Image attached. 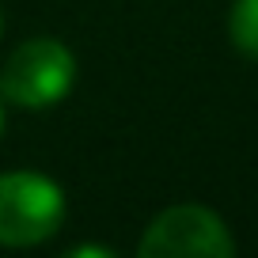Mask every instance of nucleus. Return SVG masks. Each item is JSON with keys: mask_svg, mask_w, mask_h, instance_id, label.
Returning a JSON list of instances; mask_svg holds the SVG:
<instances>
[{"mask_svg": "<svg viewBox=\"0 0 258 258\" xmlns=\"http://www.w3.org/2000/svg\"><path fill=\"white\" fill-rule=\"evenodd\" d=\"M76 84V57L57 38H31L8 57L0 73V95L23 110L61 103Z\"/></svg>", "mask_w": 258, "mask_h": 258, "instance_id": "obj_1", "label": "nucleus"}, {"mask_svg": "<svg viewBox=\"0 0 258 258\" xmlns=\"http://www.w3.org/2000/svg\"><path fill=\"white\" fill-rule=\"evenodd\" d=\"M64 220V194L38 171L0 175V243L34 247L49 239Z\"/></svg>", "mask_w": 258, "mask_h": 258, "instance_id": "obj_2", "label": "nucleus"}, {"mask_svg": "<svg viewBox=\"0 0 258 258\" xmlns=\"http://www.w3.org/2000/svg\"><path fill=\"white\" fill-rule=\"evenodd\" d=\"M141 258H232L235 239L224 220L202 205H175L163 209L148 224L145 239L137 243Z\"/></svg>", "mask_w": 258, "mask_h": 258, "instance_id": "obj_3", "label": "nucleus"}, {"mask_svg": "<svg viewBox=\"0 0 258 258\" xmlns=\"http://www.w3.org/2000/svg\"><path fill=\"white\" fill-rule=\"evenodd\" d=\"M228 31L239 53L258 57V0H235L232 16H228Z\"/></svg>", "mask_w": 258, "mask_h": 258, "instance_id": "obj_4", "label": "nucleus"}, {"mask_svg": "<svg viewBox=\"0 0 258 258\" xmlns=\"http://www.w3.org/2000/svg\"><path fill=\"white\" fill-rule=\"evenodd\" d=\"M73 258H80V254H99V258H114V250H106V247H73L69 250Z\"/></svg>", "mask_w": 258, "mask_h": 258, "instance_id": "obj_5", "label": "nucleus"}, {"mask_svg": "<svg viewBox=\"0 0 258 258\" xmlns=\"http://www.w3.org/2000/svg\"><path fill=\"white\" fill-rule=\"evenodd\" d=\"M0 133H4V106H0Z\"/></svg>", "mask_w": 258, "mask_h": 258, "instance_id": "obj_6", "label": "nucleus"}, {"mask_svg": "<svg viewBox=\"0 0 258 258\" xmlns=\"http://www.w3.org/2000/svg\"><path fill=\"white\" fill-rule=\"evenodd\" d=\"M0 31H4V16H0Z\"/></svg>", "mask_w": 258, "mask_h": 258, "instance_id": "obj_7", "label": "nucleus"}]
</instances>
